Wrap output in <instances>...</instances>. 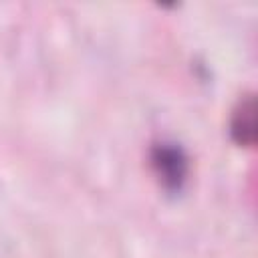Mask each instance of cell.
<instances>
[{
  "label": "cell",
  "mask_w": 258,
  "mask_h": 258,
  "mask_svg": "<svg viewBox=\"0 0 258 258\" xmlns=\"http://www.w3.org/2000/svg\"><path fill=\"white\" fill-rule=\"evenodd\" d=\"M151 167L159 183L165 189L175 191V189H181V185L185 183L189 163H187L185 151L179 145L163 141L151 149Z\"/></svg>",
  "instance_id": "1"
},
{
  "label": "cell",
  "mask_w": 258,
  "mask_h": 258,
  "mask_svg": "<svg viewBox=\"0 0 258 258\" xmlns=\"http://www.w3.org/2000/svg\"><path fill=\"white\" fill-rule=\"evenodd\" d=\"M232 137L238 145H252L256 139V103L254 97H246L238 103L230 125Z\"/></svg>",
  "instance_id": "2"
}]
</instances>
